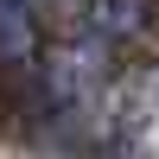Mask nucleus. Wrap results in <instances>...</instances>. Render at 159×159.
Wrapping results in <instances>:
<instances>
[{
    "label": "nucleus",
    "mask_w": 159,
    "mask_h": 159,
    "mask_svg": "<svg viewBox=\"0 0 159 159\" xmlns=\"http://www.w3.org/2000/svg\"><path fill=\"white\" fill-rule=\"evenodd\" d=\"M0 64H38V7L0 0Z\"/></svg>",
    "instance_id": "obj_4"
},
{
    "label": "nucleus",
    "mask_w": 159,
    "mask_h": 159,
    "mask_svg": "<svg viewBox=\"0 0 159 159\" xmlns=\"http://www.w3.org/2000/svg\"><path fill=\"white\" fill-rule=\"evenodd\" d=\"M96 140L108 147V159H159V64H140L115 83Z\"/></svg>",
    "instance_id": "obj_2"
},
{
    "label": "nucleus",
    "mask_w": 159,
    "mask_h": 159,
    "mask_svg": "<svg viewBox=\"0 0 159 159\" xmlns=\"http://www.w3.org/2000/svg\"><path fill=\"white\" fill-rule=\"evenodd\" d=\"M32 7H38V13H83L89 0H32Z\"/></svg>",
    "instance_id": "obj_5"
},
{
    "label": "nucleus",
    "mask_w": 159,
    "mask_h": 159,
    "mask_svg": "<svg viewBox=\"0 0 159 159\" xmlns=\"http://www.w3.org/2000/svg\"><path fill=\"white\" fill-rule=\"evenodd\" d=\"M83 19H89V38L102 45H147L159 38V0H89Z\"/></svg>",
    "instance_id": "obj_3"
},
{
    "label": "nucleus",
    "mask_w": 159,
    "mask_h": 159,
    "mask_svg": "<svg viewBox=\"0 0 159 159\" xmlns=\"http://www.w3.org/2000/svg\"><path fill=\"white\" fill-rule=\"evenodd\" d=\"M115 64H108V45L102 38H57V45L38 51V96H45V108L57 115L70 134L96 140L102 134V108H108L115 96Z\"/></svg>",
    "instance_id": "obj_1"
}]
</instances>
